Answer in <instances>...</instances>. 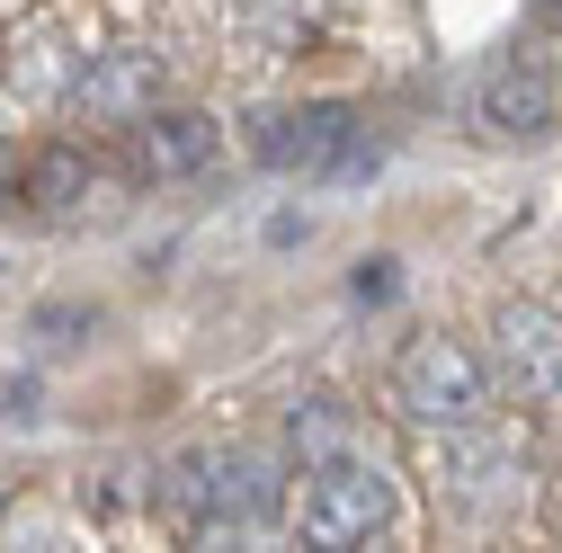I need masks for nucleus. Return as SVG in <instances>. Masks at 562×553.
<instances>
[{
    "label": "nucleus",
    "mask_w": 562,
    "mask_h": 553,
    "mask_svg": "<svg viewBox=\"0 0 562 553\" xmlns=\"http://www.w3.org/2000/svg\"><path fill=\"white\" fill-rule=\"evenodd\" d=\"M393 410L419 420V429H473V410H482V358L464 349V339H447V330L402 339V358H393Z\"/></svg>",
    "instance_id": "nucleus-1"
},
{
    "label": "nucleus",
    "mask_w": 562,
    "mask_h": 553,
    "mask_svg": "<svg viewBox=\"0 0 562 553\" xmlns=\"http://www.w3.org/2000/svg\"><path fill=\"white\" fill-rule=\"evenodd\" d=\"M384 527H393V482L358 455H322L304 482V544L348 553V544H375Z\"/></svg>",
    "instance_id": "nucleus-2"
},
{
    "label": "nucleus",
    "mask_w": 562,
    "mask_h": 553,
    "mask_svg": "<svg viewBox=\"0 0 562 553\" xmlns=\"http://www.w3.org/2000/svg\"><path fill=\"white\" fill-rule=\"evenodd\" d=\"M491 358H501V375H509L518 402H553L562 393V313L501 304V321H491Z\"/></svg>",
    "instance_id": "nucleus-3"
},
{
    "label": "nucleus",
    "mask_w": 562,
    "mask_h": 553,
    "mask_svg": "<svg viewBox=\"0 0 562 553\" xmlns=\"http://www.w3.org/2000/svg\"><path fill=\"white\" fill-rule=\"evenodd\" d=\"M348 144H358V134H348V108H277V116L250 125V153L268 170H313V179H330Z\"/></svg>",
    "instance_id": "nucleus-4"
},
{
    "label": "nucleus",
    "mask_w": 562,
    "mask_h": 553,
    "mask_svg": "<svg viewBox=\"0 0 562 553\" xmlns=\"http://www.w3.org/2000/svg\"><path fill=\"white\" fill-rule=\"evenodd\" d=\"M72 99H81L90 116H125V125H144L153 99H161V63H153V54H90V63H81V81H72Z\"/></svg>",
    "instance_id": "nucleus-5"
},
{
    "label": "nucleus",
    "mask_w": 562,
    "mask_h": 553,
    "mask_svg": "<svg viewBox=\"0 0 562 553\" xmlns=\"http://www.w3.org/2000/svg\"><path fill=\"white\" fill-rule=\"evenodd\" d=\"M482 116H491V134H553V72L544 63H509L501 81L482 90Z\"/></svg>",
    "instance_id": "nucleus-6"
},
{
    "label": "nucleus",
    "mask_w": 562,
    "mask_h": 553,
    "mask_svg": "<svg viewBox=\"0 0 562 553\" xmlns=\"http://www.w3.org/2000/svg\"><path fill=\"white\" fill-rule=\"evenodd\" d=\"M509 464H518L509 447H482V438H473V447H456V464H447V492L473 500V509H509L518 482H527V473H509Z\"/></svg>",
    "instance_id": "nucleus-7"
},
{
    "label": "nucleus",
    "mask_w": 562,
    "mask_h": 553,
    "mask_svg": "<svg viewBox=\"0 0 562 553\" xmlns=\"http://www.w3.org/2000/svg\"><path fill=\"white\" fill-rule=\"evenodd\" d=\"M205 161H215V125H205V116H144V170L188 179Z\"/></svg>",
    "instance_id": "nucleus-8"
},
{
    "label": "nucleus",
    "mask_w": 562,
    "mask_h": 553,
    "mask_svg": "<svg viewBox=\"0 0 562 553\" xmlns=\"http://www.w3.org/2000/svg\"><path fill=\"white\" fill-rule=\"evenodd\" d=\"M81 196H90V161L72 144H54V153L27 161V205H36V215H72Z\"/></svg>",
    "instance_id": "nucleus-9"
},
{
    "label": "nucleus",
    "mask_w": 562,
    "mask_h": 553,
    "mask_svg": "<svg viewBox=\"0 0 562 553\" xmlns=\"http://www.w3.org/2000/svg\"><path fill=\"white\" fill-rule=\"evenodd\" d=\"M295 447H313V455H339V410H295Z\"/></svg>",
    "instance_id": "nucleus-10"
},
{
    "label": "nucleus",
    "mask_w": 562,
    "mask_h": 553,
    "mask_svg": "<svg viewBox=\"0 0 562 553\" xmlns=\"http://www.w3.org/2000/svg\"><path fill=\"white\" fill-rule=\"evenodd\" d=\"M36 410V384H0V420H27Z\"/></svg>",
    "instance_id": "nucleus-11"
},
{
    "label": "nucleus",
    "mask_w": 562,
    "mask_h": 553,
    "mask_svg": "<svg viewBox=\"0 0 562 553\" xmlns=\"http://www.w3.org/2000/svg\"><path fill=\"white\" fill-rule=\"evenodd\" d=\"M544 10H562V0H544Z\"/></svg>",
    "instance_id": "nucleus-12"
}]
</instances>
